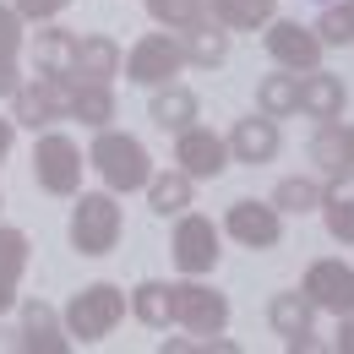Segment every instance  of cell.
I'll return each mask as SVG.
<instances>
[{
    "label": "cell",
    "mask_w": 354,
    "mask_h": 354,
    "mask_svg": "<svg viewBox=\"0 0 354 354\" xmlns=\"http://www.w3.org/2000/svg\"><path fill=\"white\" fill-rule=\"evenodd\" d=\"M88 164L98 169L104 191H115V196H131V191H142V185L153 180V158H147V147H142L131 131H109V126L98 131Z\"/></svg>",
    "instance_id": "1"
},
{
    "label": "cell",
    "mask_w": 354,
    "mask_h": 354,
    "mask_svg": "<svg viewBox=\"0 0 354 354\" xmlns=\"http://www.w3.org/2000/svg\"><path fill=\"white\" fill-rule=\"evenodd\" d=\"M66 338L71 344H104L120 322H126V289L120 283H88L71 295V306L60 310Z\"/></svg>",
    "instance_id": "2"
},
{
    "label": "cell",
    "mask_w": 354,
    "mask_h": 354,
    "mask_svg": "<svg viewBox=\"0 0 354 354\" xmlns=\"http://www.w3.org/2000/svg\"><path fill=\"white\" fill-rule=\"evenodd\" d=\"M120 202H115V191H82L77 196V207H71V245L82 251V257H109L115 245H120Z\"/></svg>",
    "instance_id": "3"
},
{
    "label": "cell",
    "mask_w": 354,
    "mask_h": 354,
    "mask_svg": "<svg viewBox=\"0 0 354 354\" xmlns=\"http://www.w3.org/2000/svg\"><path fill=\"white\" fill-rule=\"evenodd\" d=\"M169 322L185 327V333L218 338L223 327H229V295H218V289H213V283H202V278L169 283Z\"/></svg>",
    "instance_id": "4"
},
{
    "label": "cell",
    "mask_w": 354,
    "mask_h": 354,
    "mask_svg": "<svg viewBox=\"0 0 354 354\" xmlns=\"http://www.w3.org/2000/svg\"><path fill=\"white\" fill-rule=\"evenodd\" d=\"M126 82H136V88H164V82H175L180 71H185V44H180V33H142L131 44V55H126Z\"/></svg>",
    "instance_id": "5"
},
{
    "label": "cell",
    "mask_w": 354,
    "mask_h": 354,
    "mask_svg": "<svg viewBox=\"0 0 354 354\" xmlns=\"http://www.w3.org/2000/svg\"><path fill=\"white\" fill-rule=\"evenodd\" d=\"M33 180L49 196H77L82 191V147L66 131H44L33 142Z\"/></svg>",
    "instance_id": "6"
},
{
    "label": "cell",
    "mask_w": 354,
    "mask_h": 354,
    "mask_svg": "<svg viewBox=\"0 0 354 354\" xmlns=\"http://www.w3.org/2000/svg\"><path fill=\"white\" fill-rule=\"evenodd\" d=\"M218 245H223V229L207 218V213H191V207L180 213L175 245H169V251H175V267L185 272V278H207V272L218 267V257H223Z\"/></svg>",
    "instance_id": "7"
},
{
    "label": "cell",
    "mask_w": 354,
    "mask_h": 354,
    "mask_svg": "<svg viewBox=\"0 0 354 354\" xmlns=\"http://www.w3.org/2000/svg\"><path fill=\"white\" fill-rule=\"evenodd\" d=\"M175 169H185L191 180H218L229 169V142H223L213 126H185L175 131Z\"/></svg>",
    "instance_id": "8"
},
{
    "label": "cell",
    "mask_w": 354,
    "mask_h": 354,
    "mask_svg": "<svg viewBox=\"0 0 354 354\" xmlns=\"http://www.w3.org/2000/svg\"><path fill=\"white\" fill-rule=\"evenodd\" d=\"M223 234H234L245 251H272V245L283 240V213H278L272 202L240 196V202H229V213H223Z\"/></svg>",
    "instance_id": "9"
},
{
    "label": "cell",
    "mask_w": 354,
    "mask_h": 354,
    "mask_svg": "<svg viewBox=\"0 0 354 354\" xmlns=\"http://www.w3.org/2000/svg\"><path fill=\"white\" fill-rule=\"evenodd\" d=\"M300 295H306L316 310H327V316H349V310H354V267L338 262V257L310 262V267H306V283H300Z\"/></svg>",
    "instance_id": "10"
},
{
    "label": "cell",
    "mask_w": 354,
    "mask_h": 354,
    "mask_svg": "<svg viewBox=\"0 0 354 354\" xmlns=\"http://www.w3.org/2000/svg\"><path fill=\"white\" fill-rule=\"evenodd\" d=\"M267 55H272L283 71H316L322 55H327V44L316 39V28H306V22L272 17V22H267Z\"/></svg>",
    "instance_id": "11"
},
{
    "label": "cell",
    "mask_w": 354,
    "mask_h": 354,
    "mask_svg": "<svg viewBox=\"0 0 354 354\" xmlns=\"http://www.w3.org/2000/svg\"><path fill=\"white\" fill-rule=\"evenodd\" d=\"M229 142V158L234 164H272L278 158V120L272 115H245V120H234V131L223 136Z\"/></svg>",
    "instance_id": "12"
},
{
    "label": "cell",
    "mask_w": 354,
    "mask_h": 354,
    "mask_svg": "<svg viewBox=\"0 0 354 354\" xmlns=\"http://www.w3.org/2000/svg\"><path fill=\"white\" fill-rule=\"evenodd\" d=\"M17 344L33 349V354H66L71 349L66 322H60V310L49 306V300H28V306H22V333H17Z\"/></svg>",
    "instance_id": "13"
},
{
    "label": "cell",
    "mask_w": 354,
    "mask_h": 354,
    "mask_svg": "<svg viewBox=\"0 0 354 354\" xmlns=\"http://www.w3.org/2000/svg\"><path fill=\"white\" fill-rule=\"evenodd\" d=\"M344 104H349V88H344V77H333V71H300V115H310L316 126L322 120H344Z\"/></svg>",
    "instance_id": "14"
},
{
    "label": "cell",
    "mask_w": 354,
    "mask_h": 354,
    "mask_svg": "<svg viewBox=\"0 0 354 354\" xmlns=\"http://www.w3.org/2000/svg\"><path fill=\"white\" fill-rule=\"evenodd\" d=\"M33 71L71 77L77 71V33L60 28V22H39V33H33Z\"/></svg>",
    "instance_id": "15"
},
{
    "label": "cell",
    "mask_w": 354,
    "mask_h": 354,
    "mask_svg": "<svg viewBox=\"0 0 354 354\" xmlns=\"http://www.w3.org/2000/svg\"><path fill=\"white\" fill-rule=\"evenodd\" d=\"M120 66H126V55L115 39H104V33H82L77 39V82H115L120 77Z\"/></svg>",
    "instance_id": "16"
},
{
    "label": "cell",
    "mask_w": 354,
    "mask_h": 354,
    "mask_svg": "<svg viewBox=\"0 0 354 354\" xmlns=\"http://www.w3.org/2000/svg\"><path fill=\"white\" fill-rule=\"evenodd\" d=\"M28 234L22 229H6L0 223V316L17 306V295H22V272H28Z\"/></svg>",
    "instance_id": "17"
},
{
    "label": "cell",
    "mask_w": 354,
    "mask_h": 354,
    "mask_svg": "<svg viewBox=\"0 0 354 354\" xmlns=\"http://www.w3.org/2000/svg\"><path fill=\"white\" fill-rule=\"evenodd\" d=\"M147 115H153V126H158V131H185V126L196 120V93L180 88V82H164V88H153Z\"/></svg>",
    "instance_id": "18"
},
{
    "label": "cell",
    "mask_w": 354,
    "mask_h": 354,
    "mask_svg": "<svg viewBox=\"0 0 354 354\" xmlns=\"http://www.w3.org/2000/svg\"><path fill=\"white\" fill-rule=\"evenodd\" d=\"M142 191H147V207H153L158 218H169V213L180 218V213L191 207V196H196V180L185 175V169H164V175L147 180Z\"/></svg>",
    "instance_id": "19"
},
{
    "label": "cell",
    "mask_w": 354,
    "mask_h": 354,
    "mask_svg": "<svg viewBox=\"0 0 354 354\" xmlns=\"http://www.w3.org/2000/svg\"><path fill=\"white\" fill-rule=\"evenodd\" d=\"M22 82V17L17 6H0V98H11Z\"/></svg>",
    "instance_id": "20"
},
{
    "label": "cell",
    "mask_w": 354,
    "mask_h": 354,
    "mask_svg": "<svg viewBox=\"0 0 354 354\" xmlns=\"http://www.w3.org/2000/svg\"><path fill=\"white\" fill-rule=\"evenodd\" d=\"M207 17L218 28H234V33H251V28H267L278 17V0H207Z\"/></svg>",
    "instance_id": "21"
},
{
    "label": "cell",
    "mask_w": 354,
    "mask_h": 354,
    "mask_svg": "<svg viewBox=\"0 0 354 354\" xmlns=\"http://www.w3.org/2000/svg\"><path fill=\"white\" fill-rule=\"evenodd\" d=\"M257 109L272 115V120H289V115H300V71H272L262 77V88H257Z\"/></svg>",
    "instance_id": "22"
},
{
    "label": "cell",
    "mask_w": 354,
    "mask_h": 354,
    "mask_svg": "<svg viewBox=\"0 0 354 354\" xmlns=\"http://www.w3.org/2000/svg\"><path fill=\"white\" fill-rule=\"evenodd\" d=\"M180 44H185V66H202V71H213V66L229 60V33H218L213 17L202 28H191V33H180Z\"/></svg>",
    "instance_id": "23"
},
{
    "label": "cell",
    "mask_w": 354,
    "mask_h": 354,
    "mask_svg": "<svg viewBox=\"0 0 354 354\" xmlns=\"http://www.w3.org/2000/svg\"><path fill=\"white\" fill-rule=\"evenodd\" d=\"M71 120L104 131L115 120V93H109V82H77V93H71Z\"/></svg>",
    "instance_id": "24"
},
{
    "label": "cell",
    "mask_w": 354,
    "mask_h": 354,
    "mask_svg": "<svg viewBox=\"0 0 354 354\" xmlns=\"http://www.w3.org/2000/svg\"><path fill=\"white\" fill-rule=\"evenodd\" d=\"M310 164H322V175H333V169L354 164V153H349V126L322 120V126H316V136H310Z\"/></svg>",
    "instance_id": "25"
},
{
    "label": "cell",
    "mask_w": 354,
    "mask_h": 354,
    "mask_svg": "<svg viewBox=\"0 0 354 354\" xmlns=\"http://www.w3.org/2000/svg\"><path fill=\"white\" fill-rule=\"evenodd\" d=\"M316 306H310L300 289H283V295H272V306H267V322H272V333L278 338H295V333H306Z\"/></svg>",
    "instance_id": "26"
},
{
    "label": "cell",
    "mask_w": 354,
    "mask_h": 354,
    "mask_svg": "<svg viewBox=\"0 0 354 354\" xmlns=\"http://www.w3.org/2000/svg\"><path fill=\"white\" fill-rule=\"evenodd\" d=\"M126 306L142 327H169V283H158V278H147V283H136L131 295H126Z\"/></svg>",
    "instance_id": "27"
},
{
    "label": "cell",
    "mask_w": 354,
    "mask_h": 354,
    "mask_svg": "<svg viewBox=\"0 0 354 354\" xmlns=\"http://www.w3.org/2000/svg\"><path fill=\"white\" fill-rule=\"evenodd\" d=\"M147 11H153V22L169 28V33H191V28L207 22V0H147Z\"/></svg>",
    "instance_id": "28"
},
{
    "label": "cell",
    "mask_w": 354,
    "mask_h": 354,
    "mask_svg": "<svg viewBox=\"0 0 354 354\" xmlns=\"http://www.w3.org/2000/svg\"><path fill=\"white\" fill-rule=\"evenodd\" d=\"M11 120H17V126H28V131H39V126L55 120V109H49L39 77H33V82H17V93H11Z\"/></svg>",
    "instance_id": "29"
},
{
    "label": "cell",
    "mask_w": 354,
    "mask_h": 354,
    "mask_svg": "<svg viewBox=\"0 0 354 354\" xmlns=\"http://www.w3.org/2000/svg\"><path fill=\"white\" fill-rule=\"evenodd\" d=\"M272 207L278 213H316L322 207V185L316 180H306V175H289V180H278V191H272Z\"/></svg>",
    "instance_id": "30"
},
{
    "label": "cell",
    "mask_w": 354,
    "mask_h": 354,
    "mask_svg": "<svg viewBox=\"0 0 354 354\" xmlns=\"http://www.w3.org/2000/svg\"><path fill=\"white\" fill-rule=\"evenodd\" d=\"M316 39H322L327 49L354 44V0H344V6H327V11L316 17Z\"/></svg>",
    "instance_id": "31"
},
{
    "label": "cell",
    "mask_w": 354,
    "mask_h": 354,
    "mask_svg": "<svg viewBox=\"0 0 354 354\" xmlns=\"http://www.w3.org/2000/svg\"><path fill=\"white\" fill-rule=\"evenodd\" d=\"M316 213H322L327 234H333L338 245H354V202H322Z\"/></svg>",
    "instance_id": "32"
},
{
    "label": "cell",
    "mask_w": 354,
    "mask_h": 354,
    "mask_svg": "<svg viewBox=\"0 0 354 354\" xmlns=\"http://www.w3.org/2000/svg\"><path fill=\"white\" fill-rule=\"evenodd\" d=\"M11 6H17V17H22V22H55L71 0H11Z\"/></svg>",
    "instance_id": "33"
},
{
    "label": "cell",
    "mask_w": 354,
    "mask_h": 354,
    "mask_svg": "<svg viewBox=\"0 0 354 354\" xmlns=\"http://www.w3.org/2000/svg\"><path fill=\"white\" fill-rule=\"evenodd\" d=\"M333 349L354 354V310H349V316H338V338H333Z\"/></svg>",
    "instance_id": "34"
},
{
    "label": "cell",
    "mask_w": 354,
    "mask_h": 354,
    "mask_svg": "<svg viewBox=\"0 0 354 354\" xmlns=\"http://www.w3.org/2000/svg\"><path fill=\"white\" fill-rule=\"evenodd\" d=\"M11 142H17V120H11V115H0V164H6Z\"/></svg>",
    "instance_id": "35"
}]
</instances>
